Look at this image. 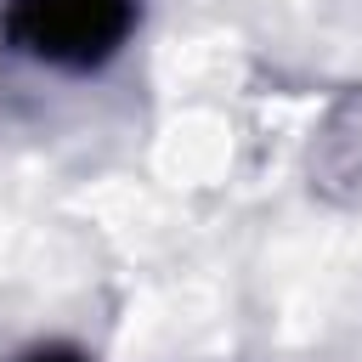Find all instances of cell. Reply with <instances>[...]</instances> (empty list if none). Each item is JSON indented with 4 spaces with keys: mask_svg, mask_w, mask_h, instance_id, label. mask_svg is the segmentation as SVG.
I'll return each instance as SVG.
<instances>
[{
    "mask_svg": "<svg viewBox=\"0 0 362 362\" xmlns=\"http://www.w3.org/2000/svg\"><path fill=\"white\" fill-rule=\"evenodd\" d=\"M23 362H85L79 351H68V345H45V351H28Z\"/></svg>",
    "mask_w": 362,
    "mask_h": 362,
    "instance_id": "2",
    "label": "cell"
},
{
    "mask_svg": "<svg viewBox=\"0 0 362 362\" xmlns=\"http://www.w3.org/2000/svg\"><path fill=\"white\" fill-rule=\"evenodd\" d=\"M136 11L141 0H6L0 34L34 62L90 74L130 40Z\"/></svg>",
    "mask_w": 362,
    "mask_h": 362,
    "instance_id": "1",
    "label": "cell"
}]
</instances>
